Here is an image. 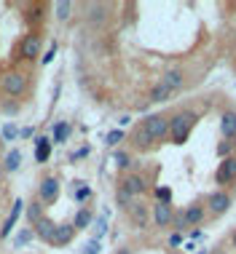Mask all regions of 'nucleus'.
Wrapping results in <instances>:
<instances>
[{
  "label": "nucleus",
  "instance_id": "f257e3e1",
  "mask_svg": "<svg viewBox=\"0 0 236 254\" xmlns=\"http://www.w3.org/2000/svg\"><path fill=\"white\" fill-rule=\"evenodd\" d=\"M196 123H199V115L193 113V110H183V113L172 115L169 118V139H172V145H185Z\"/></svg>",
  "mask_w": 236,
  "mask_h": 254
},
{
  "label": "nucleus",
  "instance_id": "f03ea898",
  "mask_svg": "<svg viewBox=\"0 0 236 254\" xmlns=\"http://www.w3.org/2000/svg\"><path fill=\"white\" fill-rule=\"evenodd\" d=\"M140 126L148 131L150 136H153V142H158V139H166L169 136V118L166 115H161V113H156V115H148Z\"/></svg>",
  "mask_w": 236,
  "mask_h": 254
},
{
  "label": "nucleus",
  "instance_id": "7ed1b4c3",
  "mask_svg": "<svg viewBox=\"0 0 236 254\" xmlns=\"http://www.w3.org/2000/svg\"><path fill=\"white\" fill-rule=\"evenodd\" d=\"M3 91L8 94V97H22L27 91V75L19 72V70H11L3 75Z\"/></svg>",
  "mask_w": 236,
  "mask_h": 254
},
{
  "label": "nucleus",
  "instance_id": "20e7f679",
  "mask_svg": "<svg viewBox=\"0 0 236 254\" xmlns=\"http://www.w3.org/2000/svg\"><path fill=\"white\" fill-rule=\"evenodd\" d=\"M207 209H210V214H215V217L226 214V211L231 209V195H228L226 190H215V193L207 195Z\"/></svg>",
  "mask_w": 236,
  "mask_h": 254
},
{
  "label": "nucleus",
  "instance_id": "39448f33",
  "mask_svg": "<svg viewBox=\"0 0 236 254\" xmlns=\"http://www.w3.org/2000/svg\"><path fill=\"white\" fill-rule=\"evenodd\" d=\"M57 195H59V180L57 177H46V180H40V185H38L40 203H54Z\"/></svg>",
  "mask_w": 236,
  "mask_h": 254
},
{
  "label": "nucleus",
  "instance_id": "423d86ee",
  "mask_svg": "<svg viewBox=\"0 0 236 254\" xmlns=\"http://www.w3.org/2000/svg\"><path fill=\"white\" fill-rule=\"evenodd\" d=\"M236 180V155L226 158V161L218 163V171H215V182L218 185H228Z\"/></svg>",
  "mask_w": 236,
  "mask_h": 254
},
{
  "label": "nucleus",
  "instance_id": "0eeeda50",
  "mask_svg": "<svg viewBox=\"0 0 236 254\" xmlns=\"http://www.w3.org/2000/svg\"><path fill=\"white\" fill-rule=\"evenodd\" d=\"M121 190H126L131 198H137V195H142L145 190H148V182H145L142 174H126L121 180Z\"/></svg>",
  "mask_w": 236,
  "mask_h": 254
},
{
  "label": "nucleus",
  "instance_id": "6e6552de",
  "mask_svg": "<svg viewBox=\"0 0 236 254\" xmlns=\"http://www.w3.org/2000/svg\"><path fill=\"white\" fill-rule=\"evenodd\" d=\"M172 217H175L172 203H161V201L153 203V222H156V228H169V225H172Z\"/></svg>",
  "mask_w": 236,
  "mask_h": 254
},
{
  "label": "nucleus",
  "instance_id": "1a4fd4ad",
  "mask_svg": "<svg viewBox=\"0 0 236 254\" xmlns=\"http://www.w3.org/2000/svg\"><path fill=\"white\" fill-rule=\"evenodd\" d=\"M129 217H131V222H134L137 225V228H140V230H145V228H148V219H150V209H148V206H145L142 201H134V203H131L129 206Z\"/></svg>",
  "mask_w": 236,
  "mask_h": 254
},
{
  "label": "nucleus",
  "instance_id": "9d476101",
  "mask_svg": "<svg viewBox=\"0 0 236 254\" xmlns=\"http://www.w3.org/2000/svg\"><path fill=\"white\" fill-rule=\"evenodd\" d=\"M22 209H24V203L16 198V203L11 206V211H8V217H5V222H3V228H0V238H8L13 228H16V219L22 217Z\"/></svg>",
  "mask_w": 236,
  "mask_h": 254
},
{
  "label": "nucleus",
  "instance_id": "9b49d317",
  "mask_svg": "<svg viewBox=\"0 0 236 254\" xmlns=\"http://www.w3.org/2000/svg\"><path fill=\"white\" fill-rule=\"evenodd\" d=\"M38 54H40V38H38V35H27V38L22 40L19 57L27 59V62H32V59H38Z\"/></svg>",
  "mask_w": 236,
  "mask_h": 254
},
{
  "label": "nucleus",
  "instance_id": "f8f14e48",
  "mask_svg": "<svg viewBox=\"0 0 236 254\" xmlns=\"http://www.w3.org/2000/svg\"><path fill=\"white\" fill-rule=\"evenodd\" d=\"M54 233H57V222H54V219L43 217V219H38V222H35V236L40 238V241L54 244Z\"/></svg>",
  "mask_w": 236,
  "mask_h": 254
},
{
  "label": "nucleus",
  "instance_id": "ddd939ff",
  "mask_svg": "<svg viewBox=\"0 0 236 254\" xmlns=\"http://www.w3.org/2000/svg\"><path fill=\"white\" fill-rule=\"evenodd\" d=\"M204 217H207V206L204 203L185 206V222H188V228H199V225L204 222Z\"/></svg>",
  "mask_w": 236,
  "mask_h": 254
},
{
  "label": "nucleus",
  "instance_id": "4468645a",
  "mask_svg": "<svg viewBox=\"0 0 236 254\" xmlns=\"http://www.w3.org/2000/svg\"><path fill=\"white\" fill-rule=\"evenodd\" d=\"M220 134H223L226 139H234L236 136V113L234 110H226V113L220 115Z\"/></svg>",
  "mask_w": 236,
  "mask_h": 254
},
{
  "label": "nucleus",
  "instance_id": "2eb2a0df",
  "mask_svg": "<svg viewBox=\"0 0 236 254\" xmlns=\"http://www.w3.org/2000/svg\"><path fill=\"white\" fill-rule=\"evenodd\" d=\"M73 238H75L73 225H57V233H54V244L51 246H67Z\"/></svg>",
  "mask_w": 236,
  "mask_h": 254
},
{
  "label": "nucleus",
  "instance_id": "dca6fc26",
  "mask_svg": "<svg viewBox=\"0 0 236 254\" xmlns=\"http://www.w3.org/2000/svg\"><path fill=\"white\" fill-rule=\"evenodd\" d=\"M51 145L54 142L48 139V136H38L35 139V161L38 163H46L48 158H51Z\"/></svg>",
  "mask_w": 236,
  "mask_h": 254
},
{
  "label": "nucleus",
  "instance_id": "f3484780",
  "mask_svg": "<svg viewBox=\"0 0 236 254\" xmlns=\"http://www.w3.org/2000/svg\"><path fill=\"white\" fill-rule=\"evenodd\" d=\"M131 145H134L137 150H148L150 145H153V136L145 131L142 126H137V128H134V134H131Z\"/></svg>",
  "mask_w": 236,
  "mask_h": 254
},
{
  "label": "nucleus",
  "instance_id": "a211bd4d",
  "mask_svg": "<svg viewBox=\"0 0 236 254\" xmlns=\"http://www.w3.org/2000/svg\"><path fill=\"white\" fill-rule=\"evenodd\" d=\"M161 83H166L172 91H180V88L185 86V75H183V70H169V72L161 78Z\"/></svg>",
  "mask_w": 236,
  "mask_h": 254
},
{
  "label": "nucleus",
  "instance_id": "6ab92c4d",
  "mask_svg": "<svg viewBox=\"0 0 236 254\" xmlns=\"http://www.w3.org/2000/svg\"><path fill=\"white\" fill-rule=\"evenodd\" d=\"M172 94H175V91H172V88L166 86V83H161V80H158V83L150 88V102H166V99L172 97Z\"/></svg>",
  "mask_w": 236,
  "mask_h": 254
},
{
  "label": "nucleus",
  "instance_id": "aec40b11",
  "mask_svg": "<svg viewBox=\"0 0 236 254\" xmlns=\"http://www.w3.org/2000/svg\"><path fill=\"white\" fill-rule=\"evenodd\" d=\"M105 16H108V5H102V3H92V5H89V22H92V24H102V22H105Z\"/></svg>",
  "mask_w": 236,
  "mask_h": 254
},
{
  "label": "nucleus",
  "instance_id": "412c9836",
  "mask_svg": "<svg viewBox=\"0 0 236 254\" xmlns=\"http://www.w3.org/2000/svg\"><path fill=\"white\" fill-rule=\"evenodd\" d=\"M70 131H73L70 123H67V121H59L57 126H54V139H51V142H59V145H62V142H67Z\"/></svg>",
  "mask_w": 236,
  "mask_h": 254
},
{
  "label": "nucleus",
  "instance_id": "4be33fe9",
  "mask_svg": "<svg viewBox=\"0 0 236 254\" xmlns=\"http://www.w3.org/2000/svg\"><path fill=\"white\" fill-rule=\"evenodd\" d=\"M92 222H94L92 211H89V209H81L78 214H75V219H73V228H75V230H83V228H89Z\"/></svg>",
  "mask_w": 236,
  "mask_h": 254
},
{
  "label": "nucleus",
  "instance_id": "5701e85b",
  "mask_svg": "<svg viewBox=\"0 0 236 254\" xmlns=\"http://www.w3.org/2000/svg\"><path fill=\"white\" fill-rule=\"evenodd\" d=\"M19 166H22V153H19V150H11V153L5 155V161H3V169L5 171H16Z\"/></svg>",
  "mask_w": 236,
  "mask_h": 254
},
{
  "label": "nucleus",
  "instance_id": "b1692460",
  "mask_svg": "<svg viewBox=\"0 0 236 254\" xmlns=\"http://www.w3.org/2000/svg\"><path fill=\"white\" fill-rule=\"evenodd\" d=\"M54 11H57L59 22H67V19H70V11H73V3L70 0H59V3L54 5Z\"/></svg>",
  "mask_w": 236,
  "mask_h": 254
},
{
  "label": "nucleus",
  "instance_id": "393cba45",
  "mask_svg": "<svg viewBox=\"0 0 236 254\" xmlns=\"http://www.w3.org/2000/svg\"><path fill=\"white\" fill-rule=\"evenodd\" d=\"M32 236H35V230H22L16 238H13V246H16V249H22L24 244H30V241H32Z\"/></svg>",
  "mask_w": 236,
  "mask_h": 254
},
{
  "label": "nucleus",
  "instance_id": "a878e982",
  "mask_svg": "<svg viewBox=\"0 0 236 254\" xmlns=\"http://www.w3.org/2000/svg\"><path fill=\"white\" fill-rule=\"evenodd\" d=\"M27 217H30V222L35 225L38 219H43V206H38V201L30 203V209H27Z\"/></svg>",
  "mask_w": 236,
  "mask_h": 254
},
{
  "label": "nucleus",
  "instance_id": "bb28decb",
  "mask_svg": "<svg viewBox=\"0 0 236 254\" xmlns=\"http://www.w3.org/2000/svg\"><path fill=\"white\" fill-rule=\"evenodd\" d=\"M116 203H118V206H123V209H129V206L134 203V198H131V195L126 193V190L118 188V193H116Z\"/></svg>",
  "mask_w": 236,
  "mask_h": 254
},
{
  "label": "nucleus",
  "instance_id": "cd10ccee",
  "mask_svg": "<svg viewBox=\"0 0 236 254\" xmlns=\"http://www.w3.org/2000/svg\"><path fill=\"white\" fill-rule=\"evenodd\" d=\"M75 201H78V203H83V201H89V198H92V188H89V185H83L81 182V188L78 190H75Z\"/></svg>",
  "mask_w": 236,
  "mask_h": 254
},
{
  "label": "nucleus",
  "instance_id": "c85d7f7f",
  "mask_svg": "<svg viewBox=\"0 0 236 254\" xmlns=\"http://www.w3.org/2000/svg\"><path fill=\"white\" fill-rule=\"evenodd\" d=\"M19 134H22V131H19V128L13 126V123H5V126H3V139H5V142H13Z\"/></svg>",
  "mask_w": 236,
  "mask_h": 254
},
{
  "label": "nucleus",
  "instance_id": "c756f323",
  "mask_svg": "<svg viewBox=\"0 0 236 254\" xmlns=\"http://www.w3.org/2000/svg\"><path fill=\"white\" fill-rule=\"evenodd\" d=\"M172 225H175V233H180V230L188 228V222H185V211H175V217H172Z\"/></svg>",
  "mask_w": 236,
  "mask_h": 254
},
{
  "label": "nucleus",
  "instance_id": "7c9ffc66",
  "mask_svg": "<svg viewBox=\"0 0 236 254\" xmlns=\"http://www.w3.org/2000/svg\"><path fill=\"white\" fill-rule=\"evenodd\" d=\"M231 150H234V145H231V142H228V139H223V142H220V145H218V155H220V158H223V161H226V158H231V155H234Z\"/></svg>",
  "mask_w": 236,
  "mask_h": 254
},
{
  "label": "nucleus",
  "instance_id": "2f4dec72",
  "mask_svg": "<svg viewBox=\"0 0 236 254\" xmlns=\"http://www.w3.org/2000/svg\"><path fill=\"white\" fill-rule=\"evenodd\" d=\"M116 163L121 169H131V155L129 153H116Z\"/></svg>",
  "mask_w": 236,
  "mask_h": 254
},
{
  "label": "nucleus",
  "instance_id": "473e14b6",
  "mask_svg": "<svg viewBox=\"0 0 236 254\" xmlns=\"http://www.w3.org/2000/svg\"><path fill=\"white\" fill-rule=\"evenodd\" d=\"M94 230H97V241H100V236H105V233H108V219L100 217V219L94 222Z\"/></svg>",
  "mask_w": 236,
  "mask_h": 254
},
{
  "label": "nucleus",
  "instance_id": "72a5a7b5",
  "mask_svg": "<svg viewBox=\"0 0 236 254\" xmlns=\"http://www.w3.org/2000/svg\"><path fill=\"white\" fill-rule=\"evenodd\" d=\"M121 139H123V131H121V128H116V131L108 134V145H110V147H116Z\"/></svg>",
  "mask_w": 236,
  "mask_h": 254
},
{
  "label": "nucleus",
  "instance_id": "f704fd0d",
  "mask_svg": "<svg viewBox=\"0 0 236 254\" xmlns=\"http://www.w3.org/2000/svg\"><path fill=\"white\" fill-rule=\"evenodd\" d=\"M156 198L161 203H169V198H172V190L169 188H156Z\"/></svg>",
  "mask_w": 236,
  "mask_h": 254
},
{
  "label": "nucleus",
  "instance_id": "c9c22d12",
  "mask_svg": "<svg viewBox=\"0 0 236 254\" xmlns=\"http://www.w3.org/2000/svg\"><path fill=\"white\" fill-rule=\"evenodd\" d=\"M83 254H100V241H97V238L89 241L86 246H83Z\"/></svg>",
  "mask_w": 236,
  "mask_h": 254
},
{
  "label": "nucleus",
  "instance_id": "e433bc0d",
  "mask_svg": "<svg viewBox=\"0 0 236 254\" xmlns=\"http://www.w3.org/2000/svg\"><path fill=\"white\" fill-rule=\"evenodd\" d=\"M54 57H57V43H51V49L46 51V57H40V62H43V64H48V62H51Z\"/></svg>",
  "mask_w": 236,
  "mask_h": 254
},
{
  "label": "nucleus",
  "instance_id": "4c0bfd02",
  "mask_svg": "<svg viewBox=\"0 0 236 254\" xmlns=\"http://www.w3.org/2000/svg\"><path fill=\"white\" fill-rule=\"evenodd\" d=\"M89 155V147H81V150H75V153L70 155V161H78V158H86Z\"/></svg>",
  "mask_w": 236,
  "mask_h": 254
},
{
  "label": "nucleus",
  "instance_id": "58836bf2",
  "mask_svg": "<svg viewBox=\"0 0 236 254\" xmlns=\"http://www.w3.org/2000/svg\"><path fill=\"white\" fill-rule=\"evenodd\" d=\"M180 241H183V233H172L169 236V246H180Z\"/></svg>",
  "mask_w": 236,
  "mask_h": 254
},
{
  "label": "nucleus",
  "instance_id": "ea45409f",
  "mask_svg": "<svg viewBox=\"0 0 236 254\" xmlns=\"http://www.w3.org/2000/svg\"><path fill=\"white\" fill-rule=\"evenodd\" d=\"M118 123H121V126H129L131 118H129V115H121V118H118Z\"/></svg>",
  "mask_w": 236,
  "mask_h": 254
},
{
  "label": "nucleus",
  "instance_id": "a19ab883",
  "mask_svg": "<svg viewBox=\"0 0 236 254\" xmlns=\"http://www.w3.org/2000/svg\"><path fill=\"white\" fill-rule=\"evenodd\" d=\"M116 254H131V249H129V246H121V249H118Z\"/></svg>",
  "mask_w": 236,
  "mask_h": 254
},
{
  "label": "nucleus",
  "instance_id": "79ce46f5",
  "mask_svg": "<svg viewBox=\"0 0 236 254\" xmlns=\"http://www.w3.org/2000/svg\"><path fill=\"white\" fill-rule=\"evenodd\" d=\"M231 246H234V249H236V230L231 233Z\"/></svg>",
  "mask_w": 236,
  "mask_h": 254
},
{
  "label": "nucleus",
  "instance_id": "37998d69",
  "mask_svg": "<svg viewBox=\"0 0 236 254\" xmlns=\"http://www.w3.org/2000/svg\"><path fill=\"white\" fill-rule=\"evenodd\" d=\"M3 171H5V169H3V163H0V180H3Z\"/></svg>",
  "mask_w": 236,
  "mask_h": 254
},
{
  "label": "nucleus",
  "instance_id": "c03bdc74",
  "mask_svg": "<svg viewBox=\"0 0 236 254\" xmlns=\"http://www.w3.org/2000/svg\"><path fill=\"white\" fill-rule=\"evenodd\" d=\"M231 145H234V150H236V136H234V142H231Z\"/></svg>",
  "mask_w": 236,
  "mask_h": 254
},
{
  "label": "nucleus",
  "instance_id": "a18cd8bd",
  "mask_svg": "<svg viewBox=\"0 0 236 254\" xmlns=\"http://www.w3.org/2000/svg\"><path fill=\"white\" fill-rule=\"evenodd\" d=\"M199 254H207V252H199Z\"/></svg>",
  "mask_w": 236,
  "mask_h": 254
}]
</instances>
